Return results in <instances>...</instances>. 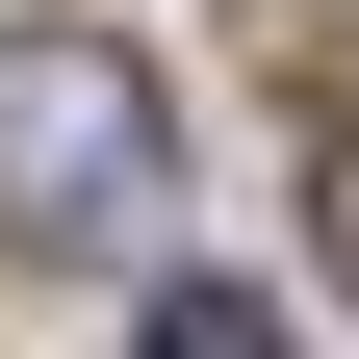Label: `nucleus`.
<instances>
[{
  "label": "nucleus",
  "mask_w": 359,
  "mask_h": 359,
  "mask_svg": "<svg viewBox=\"0 0 359 359\" xmlns=\"http://www.w3.org/2000/svg\"><path fill=\"white\" fill-rule=\"evenodd\" d=\"M154 180H180V103L103 26H0V231L26 257H103V231H154Z\"/></svg>",
  "instance_id": "f257e3e1"
},
{
  "label": "nucleus",
  "mask_w": 359,
  "mask_h": 359,
  "mask_svg": "<svg viewBox=\"0 0 359 359\" xmlns=\"http://www.w3.org/2000/svg\"><path fill=\"white\" fill-rule=\"evenodd\" d=\"M154 359H283V308L257 283H154Z\"/></svg>",
  "instance_id": "f03ea898"
},
{
  "label": "nucleus",
  "mask_w": 359,
  "mask_h": 359,
  "mask_svg": "<svg viewBox=\"0 0 359 359\" xmlns=\"http://www.w3.org/2000/svg\"><path fill=\"white\" fill-rule=\"evenodd\" d=\"M308 180H334V205H308V231H334V283H359V128H334V154H308Z\"/></svg>",
  "instance_id": "7ed1b4c3"
}]
</instances>
